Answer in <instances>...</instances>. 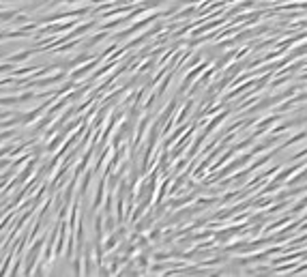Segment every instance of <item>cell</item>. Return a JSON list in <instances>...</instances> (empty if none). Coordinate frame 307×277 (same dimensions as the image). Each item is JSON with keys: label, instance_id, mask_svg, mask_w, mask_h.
<instances>
[{"label": "cell", "instance_id": "1", "mask_svg": "<svg viewBox=\"0 0 307 277\" xmlns=\"http://www.w3.org/2000/svg\"><path fill=\"white\" fill-rule=\"evenodd\" d=\"M290 217H292V213H286V215L281 217V219H277L275 224H269V226H266V232H273V230H277L279 226H284L286 221H290Z\"/></svg>", "mask_w": 307, "mask_h": 277}, {"label": "cell", "instance_id": "2", "mask_svg": "<svg viewBox=\"0 0 307 277\" xmlns=\"http://www.w3.org/2000/svg\"><path fill=\"white\" fill-rule=\"evenodd\" d=\"M305 206H307V196L303 198V200H299V202H296V206H294V209H292L290 213H292V215H296V213H301V211L305 209Z\"/></svg>", "mask_w": 307, "mask_h": 277}, {"label": "cell", "instance_id": "3", "mask_svg": "<svg viewBox=\"0 0 307 277\" xmlns=\"http://www.w3.org/2000/svg\"><path fill=\"white\" fill-rule=\"evenodd\" d=\"M303 181H307V168H305V172H301V174H296L294 179H292L288 185H296V183H303Z\"/></svg>", "mask_w": 307, "mask_h": 277}]
</instances>
